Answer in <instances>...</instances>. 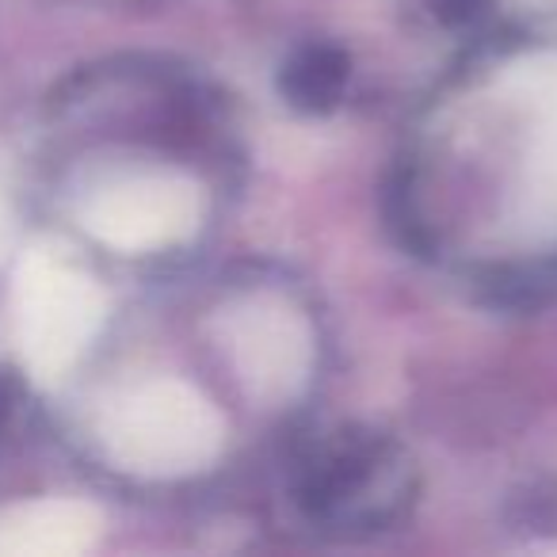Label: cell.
<instances>
[{
	"mask_svg": "<svg viewBox=\"0 0 557 557\" xmlns=\"http://www.w3.org/2000/svg\"><path fill=\"white\" fill-rule=\"evenodd\" d=\"M298 504L313 519L348 527H379L394 519L379 500H371L374 488L401 493V458L394 443L374 432H336L321 440L298 466Z\"/></svg>",
	"mask_w": 557,
	"mask_h": 557,
	"instance_id": "1",
	"label": "cell"
},
{
	"mask_svg": "<svg viewBox=\"0 0 557 557\" xmlns=\"http://www.w3.org/2000/svg\"><path fill=\"white\" fill-rule=\"evenodd\" d=\"M344 85H348V58L329 42L295 50L278 77L287 103H295L298 111H329L341 100Z\"/></svg>",
	"mask_w": 557,
	"mask_h": 557,
	"instance_id": "2",
	"label": "cell"
},
{
	"mask_svg": "<svg viewBox=\"0 0 557 557\" xmlns=\"http://www.w3.org/2000/svg\"><path fill=\"white\" fill-rule=\"evenodd\" d=\"M508 519L527 534H557V478H542L519 488L508 504Z\"/></svg>",
	"mask_w": 557,
	"mask_h": 557,
	"instance_id": "3",
	"label": "cell"
},
{
	"mask_svg": "<svg viewBox=\"0 0 557 557\" xmlns=\"http://www.w3.org/2000/svg\"><path fill=\"white\" fill-rule=\"evenodd\" d=\"M428 4H432L435 16H440L443 24L470 27V24H478V20L485 16L493 0H428Z\"/></svg>",
	"mask_w": 557,
	"mask_h": 557,
	"instance_id": "4",
	"label": "cell"
},
{
	"mask_svg": "<svg viewBox=\"0 0 557 557\" xmlns=\"http://www.w3.org/2000/svg\"><path fill=\"white\" fill-rule=\"evenodd\" d=\"M12 405H16V382H12V374L0 367V432L9 428Z\"/></svg>",
	"mask_w": 557,
	"mask_h": 557,
	"instance_id": "5",
	"label": "cell"
}]
</instances>
